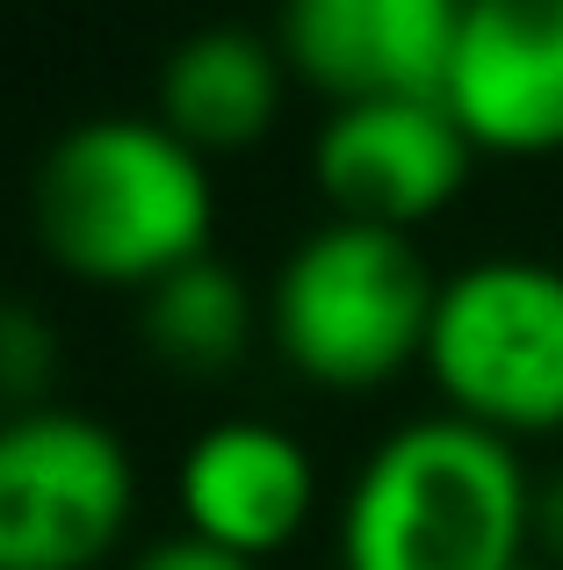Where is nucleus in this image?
Masks as SVG:
<instances>
[{
	"mask_svg": "<svg viewBox=\"0 0 563 570\" xmlns=\"http://www.w3.org/2000/svg\"><path fill=\"white\" fill-rule=\"evenodd\" d=\"M535 484L506 433L434 412L383 433L339 513L347 570H521Z\"/></svg>",
	"mask_w": 563,
	"mask_h": 570,
	"instance_id": "f257e3e1",
	"label": "nucleus"
},
{
	"mask_svg": "<svg viewBox=\"0 0 563 570\" xmlns=\"http://www.w3.org/2000/svg\"><path fill=\"white\" fill-rule=\"evenodd\" d=\"M29 217L58 267L87 282H138L203 261L217 224L210 167L159 116H87L43 153Z\"/></svg>",
	"mask_w": 563,
	"mask_h": 570,
	"instance_id": "f03ea898",
	"label": "nucleus"
},
{
	"mask_svg": "<svg viewBox=\"0 0 563 570\" xmlns=\"http://www.w3.org/2000/svg\"><path fill=\"white\" fill-rule=\"evenodd\" d=\"M441 275L412 232L383 224H318L296 238L268 289V333L296 376L325 390H376L426 362Z\"/></svg>",
	"mask_w": 563,
	"mask_h": 570,
	"instance_id": "7ed1b4c3",
	"label": "nucleus"
},
{
	"mask_svg": "<svg viewBox=\"0 0 563 570\" xmlns=\"http://www.w3.org/2000/svg\"><path fill=\"white\" fill-rule=\"evenodd\" d=\"M426 368L463 419L506 433L563 426V267L470 261L441 282Z\"/></svg>",
	"mask_w": 563,
	"mask_h": 570,
	"instance_id": "20e7f679",
	"label": "nucleus"
},
{
	"mask_svg": "<svg viewBox=\"0 0 563 570\" xmlns=\"http://www.w3.org/2000/svg\"><path fill=\"white\" fill-rule=\"evenodd\" d=\"M138 470L95 412L37 404L0 419V570H87L130 528Z\"/></svg>",
	"mask_w": 563,
	"mask_h": 570,
	"instance_id": "39448f33",
	"label": "nucleus"
},
{
	"mask_svg": "<svg viewBox=\"0 0 563 570\" xmlns=\"http://www.w3.org/2000/svg\"><path fill=\"white\" fill-rule=\"evenodd\" d=\"M470 130L441 95L426 101H339L310 138V174H318L333 217L347 224H412L441 217L470 181Z\"/></svg>",
	"mask_w": 563,
	"mask_h": 570,
	"instance_id": "423d86ee",
	"label": "nucleus"
},
{
	"mask_svg": "<svg viewBox=\"0 0 563 570\" xmlns=\"http://www.w3.org/2000/svg\"><path fill=\"white\" fill-rule=\"evenodd\" d=\"M463 0H282V66L325 101H426L448 87Z\"/></svg>",
	"mask_w": 563,
	"mask_h": 570,
	"instance_id": "0eeeda50",
	"label": "nucleus"
},
{
	"mask_svg": "<svg viewBox=\"0 0 563 570\" xmlns=\"http://www.w3.org/2000/svg\"><path fill=\"white\" fill-rule=\"evenodd\" d=\"M441 101L477 153H563V0H463Z\"/></svg>",
	"mask_w": 563,
	"mask_h": 570,
	"instance_id": "6e6552de",
	"label": "nucleus"
},
{
	"mask_svg": "<svg viewBox=\"0 0 563 570\" xmlns=\"http://www.w3.org/2000/svg\"><path fill=\"white\" fill-rule=\"evenodd\" d=\"M310 448L289 426L268 419H225V426H203L181 455V513L188 534L231 549V557L260 563L282 542H296L310 513Z\"/></svg>",
	"mask_w": 563,
	"mask_h": 570,
	"instance_id": "1a4fd4ad",
	"label": "nucleus"
},
{
	"mask_svg": "<svg viewBox=\"0 0 563 570\" xmlns=\"http://www.w3.org/2000/svg\"><path fill=\"white\" fill-rule=\"evenodd\" d=\"M282 43L239 22H210L181 37L159 66V124L196 153H239L268 138L282 109Z\"/></svg>",
	"mask_w": 563,
	"mask_h": 570,
	"instance_id": "9d476101",
	"label": "nucleus"
},
{
	"mask_svg": "<svg viewBox=\"0 0 563 570\" xmlns=\"http://www.w3.org/2000/svg\"><path fill=\"white\" fill-rule=\"evenodd\" d=\"M138 333L152 347V362L174 368V376H225L254 340V296L217 253H203V261L174 267L145 289Z\"/></svg>",
	"mask_w": 563,
	"mask_h": 570,
	"instance_id": "9b49d317",
	"label": "nucleus"
},
{
	"mask_svg": "<svg viewBox=\"0 0 563 570\" xmlns=\"http://www.w3.org/2000/svg\"><path fill=\"white\" fill-rule=\"evenodd\" d=\"M43 383H51V325L29 304H0V419L37 412Z\"/></svg>",
	"mask_w": 563,
	"mask_h": 570,
	"instance_id": "f8f14e48",
	"label": "nucleus"
},
{
	"mask_svg": "<svg viewBox=\"0 0 563 570\" xmlns=\"http://www.w3.org/2000/svg\"><path fill=\"white\" fill-rule=\"evenodd\" d=\"M130 570H260V563L231 557V549L203 542V534H167V542H152Z\"/></svg>",
	"mask_w": 563,
	"mask_h": 570,
	"instance_id": "ddd939ff",
	"label": "nucleus"
},
{
	"mask_svg": "<svg viewBox=\"0 0 563 570\" xmlns=\"http://www.w3.org/2000/svg\"><path fill=\"white\" fill-rule=\"evenodd\" d=\"M535 549L550 557L542 570H563V476L535 484Z\"/></svg>",
	"mask_w": 563,
	"mask_h": 570,
	"instance_id": "4468645a",
	"label": "nucleus"
},
{
	"mask_svg": "<svg viewBox=\"0 0 563 570\" xmlns=\"http://www.w3.org/2000/svg\"><path fill=\"white\" fill-rule=\"evenodd\" d=\"M521 570H542V563H521Z\"/></svg>",
	"mask_w": 563,
	"mask_h": 570,
	"instance_id": "2eb2a0df",
	"label": "nucleus"
}]
</instances>
